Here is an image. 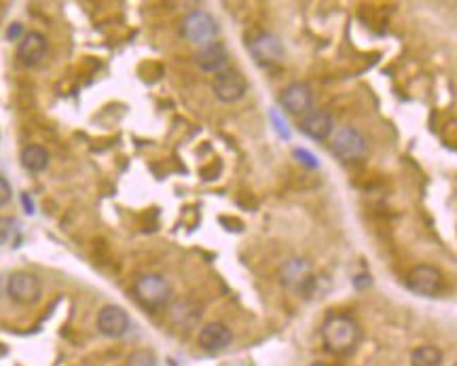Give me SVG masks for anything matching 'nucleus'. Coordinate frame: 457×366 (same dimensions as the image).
<instances>
[{
    "label": "nucleus",
    "mask_w": 457,
    "mask_h": 366,
    "mask_svg": "<svg viewBox=\"0 0 457 366\" xmlns=\"http://www.w3.org/2000/svg\"><path fill=\"white\" fill-rule=\"evenodd\" d=\"M322 339L331 354L345 356V354L353 352V347L358 345L360 328H358L356 320L349 315H343V313L331 315L322 326Z\"/></svg>",
    "instance_id": "obj_1"
},
{
    "label": "nucleus",
    "mask_w": 457,
    "mask_h": 366,
    "mask_svg": "<svg viewBox=\"0 0 457 366\" xmlns=\"http://www.w3.org/2000/svg\"><path fill=\"white\" fill-rule=\"evenodd\" d=\"M134 293L138 297V301L151 311H159L164 307H168L171 301V286L170 282L157 273H146L142 275L136 286Z\"/></svg>",
    "instance_id": "obj_2"
},
{
    "label": "nucleus",
    "mask_w": 457,
    "mask_h": 366,
    "mask_svg": "<svg viewBox=\"0 0 457 366\" xmlns=\"http://www.w3.org/2000/svg\"><path fill=\"white\" fill-rule=\"evenodd\" d=\"M280 278L286 288L301 293L305 299H309L316 293L318 280L311 275V265L305 258H290L280 269Z\"/></svg>",
    "instance_id": "obj_3"
},
{
    "label": "nucleus",
    "mask_w": 457,
    "mask_h": 366,
    "mask_svg": "<svg viewBox=\"0 0 457 366\" xmlns=\"http://www.w3.org/2000/svg\"><path fill=\"white\" fill-rule=\"evenodd\" d=\"M219 34V26L214 17L206 11H191L182 19V36L195 45H210Z\"/></svg>",
    "instance_id": "obj_4"
},
{
    "label": "nucleus",
    "mask_w": 457,
    "mask_h": 366,
    "mask_svg": "<svg viewBox=\"0 0 457 366\" xmlns=\"http://www.w3.org/2000/svg\"><path fill=\"white\" fill-rule=\"evenodd\" d=\"M6 293L19 305H34L41 299V280L34 273L17 271L9 278Z\"/></svg>",
    "instance_id": "obj_5"
},
{
    "label": "nucleus",
    "mask_w": 457,
    "mask_h": 366,
    "mask_svg": "<svg viewBox=\"0 0 457 366\" xmlns=\"http://www.w3.org/2000/svg\"><path fill=\"white\" fill-rule=\"evenodd\" d=\"M408 288L421 297H434L443 288V273L432 265H417L408 273Z\"/></svg>",
    "instance_id": "obj_6"
},
{
    "label": "nucleus",
    "mask_w": 457,
    "mask_h": 366,
    "mask_svg": "<svg viewBox=\"0 0 457 366\" xmlns=\"http://www.w3.org/2000/svg\"><path fill=\"white\" fill-rule=\"evenodd\" d=\"M333 153L343 161H358L366 153V140L358 129L343 127L333 140Z\"/></svg>",
    "instance_id": "obj_7"
},
{
    "label": "nucleus",
    "mask_w": 457,
    "mask_h": 366,
    "mask_svg": "<svg viewBox=\"0 0 457 366\" xmlns=\"http://www.w3.org/2000/svg\"><path fill=\"white\" fill-rule=\"evenodd\" d=\"M212 89H214V96L221 102L233 104V102H237V100L243 98V93H246V81H243V76L237 70L227 68V70H223V72H219L214 76Z\"/></svg>",
    "instance_id": "obj_8"
},
{
    "label": "nucleus",
    "mask_w": 457,
    "mask_h": 366,
    "mask_svg": "<svg viewBox=\"0 0 457 366\" xmlns=\"http://www.w3.org/2000/svg\"><path fill=\"white\" fill-rule=\"evenodd\" d=\"M250 54L261 66H271L284 60V43L276 34H258L250 41Z\"/></svg>",
    "instance_id": "obj_9"
},
{
    "label": "nucleus",
    "mask_w": 457,
    "mask_h": 366,
    "mask_svg": "<svg viewBox=\"0 0 457 366\" xmlns=\"http://www.w3.org/2000/svg\"><path fill=\"white\" fill-rule=\"evenodd\" d=\"M280 104L292 117L305 115L311 108V87L307 83H290L280 93Z\"/></svg>",
    "instance_id": "obj_10"
},
{
    "label": "nucleus",
    "mask_w": 457,
    "mask_h": 366,
    "mask_svg": "<svg viewBox=\"0 0 457 366\" xmlns=\"http://www.w3.org/2000/svg\"><path fill=\"white\" fill-rule=\"evenodd\" d=\"M129 328V315L125 313V309L119 305H106L100 309L98 313V330L104 337L119 339L127 332Z\"/></svg>",
    "instance_id": "obj_11"
},
{
    "label": "nucleus",
    "mask_w": 457,
    "mask_h": 366,
    "mask_svg": "<svg viewBox=\"0 0 457 366\" xmlns=\"http://www.w3.org/2000/svg\"><path fill=\"white\" fill-rule=\"evenodd\" d=\"M197 341L206 352H221L228 347V343L233 341V335L223 322H210L199 330Z\"/></svg>",
    "instance_id": "obj_12"
},
{
    "label": "nucleus",
    "mask_w": 457,
    "mask_h": 366,
    "mask_svg": "<svg viewBox=\"0 0 457 366\" xmlns=\"http://www.w3.org/2000/svg\"><path fill=\"white\" fill-rule=\"evenodd\" d=\"M195 61H197V66H199L204 72L219 74V72L227 70L228 54L223 43H210V45H204V47L199 49Z\"/></svg>",
    "instance_id": "obj_13"
},
{
    "label": "nucleus",
    "mask_w": 457,
    "mask_h": 366,
    "mask_svg": "<svg viewBox=\"0 0 457 366\" xmlns=\"http://www.w3.org/2000/svg\"><path fill=\"white\" fill-rule=\"evenodd\" d=\"M17 54L24 66H36L47 54V39L41 32H28L21 39Z\"/></svg>",
    "instance_id": "obj_14"
},
{
    "label": "nucleus",
    "mask_w": 457,
    "mask_h": 366,
    "mask_svg": "<svg viewBox=\"0 0 457 366\" xmlns=\"http://www.w3.org/2000/svg\"><path fill=\"white\" fill-rule=\"evenodd\" d=\"M301 131L311 140H326L333 131V117L326 111H311L301 121Z\"/></svg>",
    "instance_id": "obj_15"
},
{
    "label": "nucleus",
    "mask_w": 457,
    "mask_h": 366,
    "mask_svg": "<svg viewBox=\"0 0 457 366\" xmlns=\"http://www.w3.org/2000/svg\"><path fill=\"white\" fill-rule=\"evenodd\" d=\"M21 163L28 172L32 174H41L47 170L49 166V153L47 148H43L41 144H30L21 151Z\"/></svg>",
    "instance_id": "obj_16"
},
{
    "label": "nucleus",
    "mask_w": 457,
    "mask_h": 366,
    "mask_svg": "<svg viewBox=\"0 0 457 366\" xmlns=\"http://www.w3.org/2000/svg\"><path fill=\"white\" fill-rule=\"evenodd\" d=\"M413 366H441L443 365V352L434 345H421L411 354Z\"/></svg>",
    "instance_id": "obj_17"
},
{
    "label": "nucleus",
    "mask_w": 457,
    "mask_h": 366,
    "mask_svg": "<svg viewBox=\"0 0 457 366\" xmlns=\"http://www.w3.org/2000/svg\"><path fill=\"white\" fill-rule=\"evenodd\" d=\"M125 366H157V360H155V356H153L151 352L138 350V352H134V354L127 358Z\"/></svg>",
    "instance_id": "obj_18"
},
{
    "label": "nucleus",
    "mask_w": 457,
    "mask_h": 366,
    "mask_svg": "<svg viewBox=\"0 0 457 366\" xmlns=\"http://www.w3.org/2000/svg\"><path fill=\"white\" fill-rule=\"evenodd\" d=\"M17 235V223L13 218H0V245L9 244Z\"/></svg>",
    "instance_id": "obj_19"
},
{
    "label": "nucleus",
    "mask_w": 457,
    "mask_h": 366,
    "mask_svg": "<svg viewBox=\"0 0 457 366\" xmlns=\"http://www.w3.org/2000/svg\"><path fill=\"white\" fill-rule=\"evenodd\" d=\"M294 157L301 159V163H305L307 168H318V159H316L313 155H309L307 151H303V148H296V151H294Z\"/></svg>",
    "instance_id": "obj_20"
},
{
    "label": "nucleus",
    "mask_w": 457,
    "mask_h": 366,
    "mask_svg": "<svg viewBox=\"0 0 457 366\" xmlns=\"http://www.w3.org/2000/svg\"><path fill=\"white\" fill-rule=\"evenodd\" d=\"M9 201H11V184L6 178L0 176V208L6 205Z\"/></svg>",
    "instance_id": "obj_21"
},
{
    "label": "nucleus",
    "mask_w": 457,
    "mask_h": 366,
    "mask_svg": "<svg viewBox=\"0 0 457 366\" xmlns=\"http://www.w3.org/2000/svg\"><path fill=\"white\" fill-rule=\"evenodd\" d=\"M371 284H373V280H371V275H366V273H364V275L360 273V275H356V280H353V286H356L358 290L368 288Z\"/></svg>",
    "instance_id": "obj_22"
},
{
    "label": "nucleus",
    "mask_w": 457,
    "mask_h": 366,
    "mask_svg": "<svg viewBox=\"0 0 457 366\" xmlns=\"http://www.w3.org/2000/svg\"><path fill=\"white\" fill-rule=\"evenodd\" d=\"M19 34H21V26H19V24H13V26H11V30L6 32V36H9L11 41H15Z\"/></svg>",
    "instance_id": "obj_23"
},
{
    "label": "nucleus",
    "mask_w": 457,
    "mask_h": 366,
    "mask_svg": "<svg viewBox=\"0 0 457 366\" xmlns=\"http://www.w3.org/2000/svg\"><path fill=\"white\" fill-rule=\"evenodd\" d=\"M273 121H276V125H278V131H280L284 138H288V129H286L284 121H282V119H278V115H276V113H273Z\"/></svg>",
    "instance_id": "obj_24"
},
{
    "label": "nucleus",
    "mask_w": 457,
    "mask_h": 366,
    "mask_svg": "<svg viewBox=\"0 0 457 366\" xmlns=\"http://www.w3.org/2000/svg\"><path fill=\"white\" fill-rule=\"evenodd\" d=\"M21 201H24V205H26L28 214H34V208H32V201H30V197H28V195H21Z\"/></svg>",
    "instance_id": "obj_25"
},
{
    "label": "nucleus",
    "mask_w": 457,
    "mask_h": 366,
    "mask_svg": "<svg viewBox=\"0 0 457 366\" xmlns=\"http://www.w3.org/2000/svg\"><path fill=\"white\" fill-rule=\"evenodd\" d=\"M311 366H331V365H324V362H313Z\"/></svg>",
    "instance_id": "obj_26"
}]
</instances>
